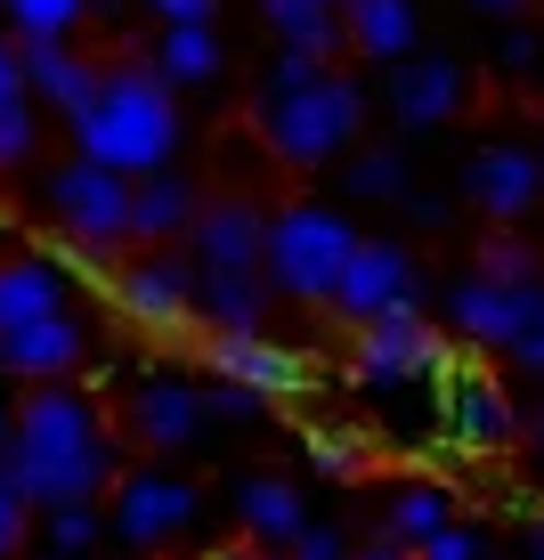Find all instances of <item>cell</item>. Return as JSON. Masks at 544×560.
Instances as JSON below:
<instances>
[{
	"label": "cell",
	"mask_w": 544,
	"mask_h": 560,
	"mask_svg": "<svg viewBox=\"0 0 544 560\" xmlns=\"http://www.w3.org/2000/svg\"><path fill=\"white\" fill-rule=\"evenodd\" d=\"M9 479L33 504H99L123 479V439L106 431V415L90 407L73 382H33L16 398V431H9Z\"/></svg>",
	"instance_id": "1"
},
{
	"label": "cell",
	"mask_w": 544,
	"mask_h": 560,
	"mask_svg": "<svg viewBox=\"0 0 544 560\" xmlns=\"http://www.w3.org/2000/svg\"><path fill=\"white\" fill-rule=\"evenodd\" d=\"M252 130H261V147L277 154V163L317 171V163H334V154L366 130V90L349 82L342 66H325V57L285 49L277 66L261 73V98H252Z\"/></svg>",
	"instance_id": "2"
},
{
	"label": "cell",
	"mask_w": 544,
	"mask_h": 560,
	"mask_svg": "<svg viewBox=\"0 0 544 560\" xmlns=\"http://www.w3.org/2000/svg\"><path fill=\"white\" fill-rule=\"evenodd\" d=\"M171 73L163 66H106L99 90H90L82 106L66 114L73 122V147L90 154V163H114L130 171V179H147V171L171 163V147H180V98H171Z\"/></svg>",
	"instance_id": "3"
},
{
	"label": "cell",
	"mask_w": 544,
	"mask_h": 560,
	"mask_svg": "<svg viewBox=\"0 0 544 560\" xmlns=\"http://www.w3.org/2000/svg\"><path fill=\"white\" fill-rule=\"evenodd\" d=\"M349 253H358V236H349L342 211H325V203H285V211H268V277H277V293H293V301H334Z\"/></svg>",
	"instance_id": "4"
},
{
	"label": "cell",
	"mask_w": 544,
	"mask_h": 560,
	"mask_svg": "<svg viewBox=\"0 0 544 560\" xmlns=\"http://www.w3.org/2000/svg\"><path fill=\"white\" fill-rule=\"evenodd\" d=\"M196 512H204V488L187 471H171L163 455L139 463V471H123L106 488V520H114V536H123L130 552H171V545H187L196 536Z\"/></svg>",
	"instance_id": "5"
},
{
	"label": "cell",
	"mask_w": 544,
	"mask_h": 560,
	"mask_svg": "<svg viewBox=\"0 0 544 560\" xmlns=\"http://www.w3.org/2000/svg\"><path fill=\"white\" fill-rule=\"evenodd\" d=\"M349 374L366 390H406V382H439L447 374V334L423 317V301H391L382 317H366L349 334Z\"/></svg>",
	"instance_id": "6"
},
{
	"label": "cell",
	"mask_w": 544,
	"mask_h": 560,
	"mask_svg": "<svg viewBox=\"0 0 544 560\" xmlns=\"http://www.w3.org/2000/svg\"><path fill=\"white\" fill-rule=\"evenodd\" d=\"M49 211L57 228H66L73 244H123L130 236V171L114 163H90V154H73L66 171H49Z\"/></svg>",
	"instance_id": "7"
},
{
	"label": "cell",
	"mask_w": 544,
	"mask_h": 560,
	"mask_svg": "<svg viewBox=\"0 0 544 560\" xmlns=\"http://www.w3.org/2000/svg\"><path fill=\"white\" fill-rule=\"evenodd\" d=\"M204 422H211V398L196 390V382H180V374H147V382H130V398H123V447L187 455V447L204 439Z\"/></svg>",
	"instance_id": "8"
},
{
	"label": "cell",
	"mask_w": 544,
	"mask_h": 560,
	"mask_svg": "<svg viewBox=\"0 0 544 560\" xmlns=\"http://www.w3.org/2000/svg\"><path fill=\"white\" fill-rule=\"evenodd\" d=\"M106 293H114V308H123L130 325H147V334H171V325L204 317V308H196V268L171 260L163 244H147L130 268H114Z\"/></svg>",
	"instance_id": "9"
},
{
	"label": "cell",
	"mask_w": 544,
	"mask_h": 560,
	"mask_svg": "<svg viewBox=\"0 0 544 560\" xmlns=\"http://www.w3.org/2000/svg\"><path fill=\"white\" fill-rule=\"evenodd\" d=\"M536 301H544V284L529 277V284H496V277H455L447 284V334L455 341H472V350H512V334L536 317Z\"/></svg>",
	"instance_id": "10"
},
{
	"label": "cell",
	"mask_w": 544,
	"mask_h": 560,
	"mask_svg": "<svg viewBox=\"0 0 544 560\" xmlns=\"http://www.w3.org/2000/svg\"><path fill=\"white\" fill-rule=\"evenodd\" d=\"M391 301H423V268H415V253H406L398 236H358V253H349L342 284H334V317L366 325V317H382Z\"/></svg>",
	"instance_id": "11"
},
{
	"label": "cell",
	"mask_w": 544,
	"mask_h": 560,
	"mask_svg": "<svg viewBox=\"0 0 544 560\" xmlns=\"http://www.w3.org/2000/svg\"><path fill=\"white\" fill-rule=\"evenodd\" d=\"M439 390H447V439H455V447H472V455L512 447L520 415H512V398H504V382L488 365H447Z\"/></svg>",
	"instance_id": "12"
},
{
	"label": "cell",
	"mask_w": 544,
	"mask_h": 560,
	"mask_svg": "<svg viewBox=\"0 0 544 560\" xmlns=\"http://www.w3.org/2000/svg\"><path fill=\"white\" fill-rule=\"evenodd\" d=\"M204 268H268V211L252 196H211L187 228Z\"/></svg>",
	"instance_id": "13"
},
{
	"label": "cell",
	"mask_w": 544,
	"mask_h": 560,
	"mask_svg": "<svg viewBox=\"0 0 544 560\" xmlns=\"http://www.w3.org/2000/svg\"><path fill=\"white\" fill-rule=\"evenodd\" d=\"M455 187H463V203L488 211V220H520V211L536 203V187H544V154H529V147H479Z\"/></svg>",
	"instance_id": "14"
},
{
	"label": "cell",
	"mask_w": 544,
	"mask_h": 560,
	"mask_svg": "<svg viewBox=\"0 0 544 560\" xmlns=\"http://www.w3.org/2000/svg\"><path fill=\"white\" fill-rule=\"evenodd\" d=\"M82 358H90V341H82V325H73L66 308L0 334V374H9V382H66Z\"/></svg>",
	"instance_id": "15"
},
{
	"label": "cell",
	"mask_w": 544,
	"mask_h": 560,
	"mask_svg": "<svg viewBox=\"0 0 544 560\" xmlns=\"http://www.w3.org/2000/svg\"><path fill=\"white\" fill-rule=\"evenodd\" d=\"M463 66L455 57H398L391 66V114H398V130H439L447 114L463 106Z\"/></svg>",
	"instance_id": "16"
},
{
	"label": "cell",
	"mask_w": 544,
	"mask_h": 560,
	"mask_svg": "<svg viewBox=\"0 0 544 560\" xmlns=\"http://www.w3.org/2000/svg\"><path fill=\"white\" fill-rule=\"evenodd\" d=\"M236 520H244L252 545L285 552V545H293V536L309 528V495H301V479H285V471H252V479H236Z\"/></svg>",
	"instance_id": "17"
},
{
	"label": "cell",
	"mask_w": 544,
	"mask_h": 560,
	"mask_svg": "<svg viewBox=\"0 0 544 560\" xmlns=\"http://www.w3.org/2000/svg\"><path fill=\"white\" fill-rule=\"evenodd\" d=\"M204 365L228 374V382H252V390H268V398H285L301 382L293 350H277V341H261V334H220V325H204Z\"/></svg>",
	"instance_id": "18"
},
{
	"label": "cell",
	"mask_w": 544,
	"mask_h": 560,
	"mask_svg": "<svg viewBox=\"0 0 544 560\" xmlns=\"http://www.w3.org/2000/svg\"><path fill=\"white\" fill-rule=\"evenodd\" d=\"M66 301H73V277L49 253H0V334L33 325V317H57Z\"/></svg>",
	"instance_id": "19"
},
{
	"label": "cell",
	"mask_w": 544,
	"mask_h": 560,
	"mask_svg": "<svg viewBox=\"0 0 544 560\" xmlns=\"http://www.w3.org/2000/svg\"><path fill=\"white\" fill-rule=\"evenodd\" d=\"M268 301H277V277H268V268H204L196 277V308L220 334H261Z\"/></svg>",
	"instance_id": "20"
},
{
	"label": "cell",
	"mask_w": 544,
	"mask_h": 560,
	"mask_svg": "<svg viewBox=\"0 0 544 560\" xmlns=\"http://www.w3.org/2000/svg\"><path fill=\"white\" fill-rule=\"evenodd\" d=\"M196 179H180V171H147V179H130V236L139 244H171V236H187L196 228Z\"/></svg>",
	"instance_id": "21"
},
{
	"label": "cell",
	"mask_w": 544,
	"mask_h": 560,
	"mask_svg": "<svg viewBox=\"0 0 544 560\" xmlns=\"http://www.w3.org/2000/svg\"><path fill=\"white\" fill-rule=\"evenodd\" d=\"M99 73L106 66H90L82 49H66V33H57V42H25V90L42 106H57V114H73L90 98V90H99Z\"/></svg>",
	"instance_id": "22"
},
{
	"label": "cell",
	"mask_w": 544,
	"mask_h": 560,
	"mask_svg": "<svg viewBox=\"0 0 544 560\" xmlns=\"http://www.w3.org/2000/svg\"><path fill=\"white\" fill-rule=\"evenodd\" d=\"M342 33H349V49H358V57L398 66V57H415V0H349Z\"/></svg>",
	"instance_id": "23"
},
{
	"label": "cell",
	"mask_w": 544,
	"mask_h": 560,
	"mask_svg": "<svg viewBox=\"0 0 544 560\" xmlns=\"http://www.w3.org/2000/svg\"><path fill=\"white\" fill-rule=\"evenodd\" d=\"M447 520H455V495H447L439 479H398V488L382 495V536H398V545H431Z\"/></svg>",
	"instance_id": "24"
},
{
	"label": "cell",
	"mask_w": 544,
	"mask_h": 560,
	"mask_svg": "<svg viewBox=\"0 0 544 560\" xmlns=\"http://www.w3.org/2000/svg\"><path fill=\"white\" fill-rule=\"evenodd\" d=\"M268 33H277L285 49H309V57H334L349 33H342V9H317V0H261Z\"/></svg>",
	"instance_id": "25"
},
{
	"label": "cell",
	"mask_w": 544,
	"mask_h": 560,
	"mask_svg": "<svg viewBox=\"0 0 544 560\" xmlns=\"http://www.w3.org/2000/svg\"><path fill=\"white\" fill-rule=\"evenodd\" d=\"M154 66L171 73V82H211L220 73V33H211V16H187V25H163V42H154Z\"/></svg>",
	"instance_id": "26"
},
{
	"label": "cell",
	"mask_w": 544,
	"mask_h": 560,
	"mask_svg": "<svg viewBox=\"0 0 544 560\" xmlns=\"http://www.w3.org/2000/svg\"><path fill=\"white\" fill-rule=\"evenodd\" d=\"M82 9L90 0H0V16H9L16 42H57V33L82 25Z\"/></svg>",
	"instance_id": "27"
},
{
	"label": "cell",
	"mask_w": 544,
	"mask_h": 560,
	"mask_svg": "<svg viewBox=\"0 0 544 560\" xmlns=\"http://www.w3.org/2000/svg\"><path fill=\"white\" fill-rule=\"evenodd\" d=\"M309 471L334 479V488H358V479L374 471V455H366V439H349V431H309Z\"/></svg>",
	"instance_id": "28"
},
{
	"label": "cell",
	"mask_w": 544,
	"mask_h": 560,
	"mask_svg": "<svg viewBox=\"0 0 544 560\" xmlns=\"http://www.w3.org/2000/svg\"><path fill=\"white\" fill-rule=\"evenodd\" d=\"M349 196H366V203L406 196V154L398 147H358L349 154Z\"/></svg>",
	"instance_id": "29"
},
{
	"label": "cell",
	"mask_w": 544,
	"mask_h": 560,
	"mask_svg": "<svg viewBox=\"0 0 544 560\" xmlns=\"http://www.w3.org/2000/svg\"><path fill=\"white\" fill-rule=\"evenodd\" d=\"M472 268H479V277H496V284H529L536 277V253L520 236H479L472 244Z\"/></svg>",
	"instance_id": "30"
},
{
	"label": "cell",
	"mask_w": 544,
	"mask_h": 560,
	"mask_svg": "<svg viewBox=\"0 0 544 560\" xmlns=\"http://www.w3.org/2000/svg\"><path fill=\"white\" fill-rule=\"evenodd\" d=\"M33 147H42V122H33V90H16V98H0V171H16Z\"/></svg>",
	"instance_id": "31"
},
{
	"label": "cell",
	"mask_w": 544,
	"mask_h": 560,
	"mask_svg": "<svg viewBox=\"0 0 544 560\" xmlns=\"http://www.w3.org/2000/svg\"><path fill=\"white\" fill-rule=\"evenodd\" d=\"M99 528H106V512L99 504H49V545L57 552H99Z\"/></svg>",
	"instance_id": "32"
},
{
	"label": "cell",
	"mask_w": 544,
	"mask_h": 560,
	"mask_svg": "<svg viewBox=\"0 0 544 560\" xmlns=\"http://www.w3.org/2000/svg\"><path fill=\"white\" fill-rule=\"evenodd\" d=\"M211 422H261L268 415V390H252V382H228V374H211Z\"/></svg>",
	"instance_id": "33"
},
{
	"label": "cell",
	"mask_w": 544,
	"mask_h": 560,
	"mask_svg": "<svg viewBox=\"0 0 544 560\" xmlns=\"http://www.w3.org/2000/svg\"><path fill=\"white\" fill-rule=\"evenodd\" d=\"M33 512H42V504H33L16 479H0V560H16V545H25V520H33Z\"/></svg>",
	"instance_id": "34"
},
{
	"label": "cell",
	"mask_w": 544,
	"mask_h": 560,
	"mask_svg": "<svg viewBox=\"0 0 544 560\" xmlns=\"http://www.w3.org/2000/svg\"><path fill=\"white\" fill-rule=\"evenodd\" d=\"M349 552H358V545H349L342 528H325V520H309L293 545H285V560H349Z\"/></svg>",
	"instance_id": "35"
},
{
	"label": "cell",
	"mask_w": 544,
	"mask_h": 560,
	"mask_svg": "<svg viewBox=\"0 0 544 560\" xmlns=\"http://www.w3.org/2000/svg\"><path fill=\"white\" fill-rule=\"evenodd\" d=\"M415 560H488V545H479V536L463 528V520H447L431 545H415Z\"/></svg>",
	"instance_id": "36"
},
{
	"label": "cell",
	"mask_w": 544,
	"mask_h": 560,
	"mask_svg": "<svg viewBox=\"0 0 544 560\" xmlns=\"http://www.w3.org/2000/svg\"><path fill=\"white\" fill-rule=\"evenodd\" d=\"M512 365H529V374H544V301H536V317L512 334Z\"/></svg>",
	"instance_id": "37"
},
{
	"label": "cell",
	"mask_w": 544,
	"mask_h": 560,
	"mask_svg": "<svg viewBox=\"0 0 544 560\" xmlns=\"http://www.w3.org/2000/svg\"><path fill=\"white\" fill-rule=\"evenodd\" d=\"M496 57H504V73H536V33H529V25H512Z\"/></svg>",
	"instance_id": "38"
},
{
	"label": "cell",
	"mask_w": 544,
	"mask_h": 560,
	"mask_svg": "<svg viewBox=\"0 0 544 560\" xmlns=\"http://www.w3.org/2000/svg\"><path fill=\"white\" fill-rule=\"evenodd\" d=\"M16 90H25V42L0 33V98H16Z\"/></svg>",
	"instance_id": "39"
},
{
	"label": "cell",
	"mask_w": 544,
	"mask_h": 560,
	"mask_svg": "<svg viewBox=\"0 0 544 560\" xmlns=\"http://www.w3.org/2000/svg\"><path fill=\"white\" fill-rule=\"evenodd\" d=\"M147 9L163 16V25H187V16H211L220 0H147Z\"/></svg>",
	"instance_id": "40"
},
{
	"label": "cell",
	"mask_w": 544,
	"mask_h": 560,
	"mask_svg": "<svg viewBox=\"0 0 544 560\" xmlns=\"http://www.w3.org/2000/svg\"><path fill=\"white\" fill-rule=\"evenodd\" d=\"M406 220L415 228H447V203L439 196H406Z\"/></svg>",
	"instance_id": "41"
},
{
	"label": "cell",
	"mask_w": 544,
	"mask_h": 560,
	"mask_svg": "<svg viewBox=\"0 0 544 560\" xmlns=\"http://www.w3.org/2000/svg\"><path fill=\"white\" fill-rule=\"evenodd\" d=\"M349 560H415V545H398V536H374V545H358Z\"/></svg>",
	"instance_id": "42"
},
{
	"label": "cell",
	"mask_w": 544,
	"mask_h": 560,
	"mask_svg": "<svg viewBox=\"0 0 544 560\" xmlns=\"http://www.w3.org/2000/svg\"><path fill=\"white\" fill-rule=\"evenodd\" d=\"M520 560H544V520H529V528H520Z\"/></svg>",
	"instance_id": "43"
},
{
	"label": "cell",
	"mask_w": 544,
	"mask_h": 560,
	"mask_svg": "<svg viewBox=\"0 0 544 560\" xmlns=\"http://www.w3.org/2000/svg\"><path fill=\"white\" fill-rule=\"evenodd\" d=\"M211 560H268V545H236V552H211ZM285 560V552H277Z\"/></svg>",
	"instance_id": "44"
},
{
	"label": "cell",
	"mask_w": 544,
	"mask_h": 560,
	"mask_svg": "<svg viewBox=\"0 0 544 560\" xmlns=\"http://www.w3.org/2000/svg\"><path fill=\"white\" fill-rule=\"evenodd\" d=\"M520 431H529L536 447H544V407H529V415H520Z\"/></svg>",
	"instance_id": "45"
},
{
	"label": "cell",
	"mask_w": 544,
	"mask_h": 560,
	"mask_svg": "<svg viewBox=\"0 0 544 560\" xmlns=\"http://www.w3.org/2000/svg\"><path fill=\"white\" fill-rule=\"evenodd\" d=\"M472 9H488V16H512V9H520V0H472Z\"/></svg>",
	"instance_id": "46"
},
{
	"label": "cell",
	"mask_w": 544,
	"mask_h": 560,
	"mask_svg": "<svg viewBox=\"0 0 544 560\" xmlns=\"http://www.w3.org/2000/svg\"><path fill=\"white\" fill-rule=\"evenodd\" d=\"M9 431H16V407H0V447H9Z\"/></svg>",
	"instance_id": "47"
},
{
	"label": "cell",
	"mask_w": 544,
	"mask_h": 560,
	"mask_svg": "<svg viewBox=\"0 0 544 560\" xmlns=\"http://www.w3.org/2000/svg\"><path fill=\"white\" fill-rule=\"evenodd\" d=\"M33 560H73V552H57V545H49V552H33Z\"/></svg>",
	"instance_id": "48"
},
{
	"label": "cell",
	"mask_w": 544,
	"mask_h": 560,
	"mask_svg": "<svg viewBox=\"0 0 544 560\" xmlns=\"http://www.w3.org/2000/svg\"><path fill=\"white\" fill-rule=\"evenodd\" d=\"M0 479H9V447H0Z\"/></svg>",
	"instance_id": "49"
},
{
	"label": "cell",
	"mask_w": 544,
	"mask_h": 560,
	"mask_svg": "<svg viewBox=\"0 0 544 560\" xmlns=\"http://www.w3.org/2000/svg\"><path fill=\"white\" fill-rule=\"evenodd\" d=\"M317 9H349V0H317Z\"/></svg>",
	"instance_id": "50"
},
{
	"label": "cell",
	"mask_w": 544,
	"mask_h": 560,
	"mask_svg": "<svg viewBox=\"0 0 544 560\" xmlns=\"http://www.w3.org/2000/svg\"><path fill=\"white\" fill-rule=\"evenodd\" d=\"M0 382H9V374H0Z\"/></svg>",
	"instance_id": "51"
},
{
	"label": "cell",
	"mask_w": 544,
	"mask_h": 560,
	"mask_svg": "<svg viewBox=\"0 0 544 560\" xmlns=\"http://www.w3.org/2000/svg\"><path fill=\"white\" fill-rule=\"evenodd\" d=\"M488 560H496V552H488Z\"/></svg>",
	"instance_id": "52"
}]
</instances>
